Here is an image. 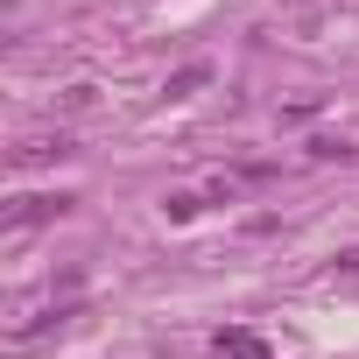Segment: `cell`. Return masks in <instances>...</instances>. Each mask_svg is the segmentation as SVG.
<instances>
[{
  "label": "cell",
  "instance_id": "obj_1",
  "mask_svg": "<svg viewBox=\"0 0 359 359\" xmlns=\"http://www.w3.org/2000/svg\"><path fill=\"white\" fill-rule=\"evenodd\" d=\"M205 359H268V338L261 331H247V324H233V331H219L212 338V352Z\"/></svg>",
  "mask_w": 359,
  "mask_h": 359
},
{
  "label": "cell",
  "instance_id": "obj_3",
  "mask_svg": "<svg viewBox=\"0 0 359 359\" xmlns=\"http://www.w3.org/2000/svg\"><path fill=\"white\" fill-rule=\"evenodd\" d=\"M205 78H212V64H184V71H176V78H169V99H184V92H198Z\"/></svg>",
  "mask_w": 359,
  "mask_h": 359
},
{
  "label": "cell",
  "instance_id": "obj_2",
  "mask_svg": "<svg viewBox=\"0 0 359 359\" xmlns=\"http://www.w3.org/2000/svg\"><path fill=\"white\" fill-rule=\"evenodd\" d=\"M71 212V198H22L15 212H8V233H29V226H43V219H64Z\"/></svg>",
  "mask_w": 359,
  "mask_h": 359
}]
</instances>
